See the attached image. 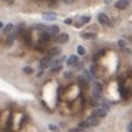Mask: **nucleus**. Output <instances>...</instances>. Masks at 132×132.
<instances>
[{
    "label": "nucleus",
    "instance_id": "obj_1",
    "mask_svg": "<svg viewBox=\"0 0 132 132\" xmlns=\"http://www.w3.org/2000/svg\"><path fill=\"white\" fill-rule=\"evenodd\" d=\"M52 56H46V57H43L41 60H40V69L41 71H44L46 68H48V66L52 65Z\"/></svg>",
    "mask_w": 132,
    "mask_h": 132
},
{
    "label": "nucleus",
    "instance_id": "obj_7",
    "mask_svg": "<svg viewBox=\"0 0 132 132\" xmlns=\"http://www.w3.org/2000/svg\"><path fill=\"white\" fill-rule=\"evenodd\" d=\"M78 62H79V57L73 54V56H69V57H68V60H66V63H68L69 66H73L75 63H78Z\"/></svg>",
    "mask_w": 132,
    "mask_h": 132
},
{
    "label": "nucleus",
    "instance_id": "obj_17",
    "mask_svg": "<svg viewBox=\"0 0 132 132\" xmlns=\"http://www.w3.org/2000/svg\"><path fill=\"white\" fill-rule=\"evenodd\" d=\"M101 107H103V109H106V110H109V109H110V103H109V101H106V100H104L103 103H101Z\"/></svg>",
    "mask_w": 132,
    "mask_h": 132
},
{
    "label": "nucleus",
    "instance_id": "obj_15",
    "mask_svg": "<svg viewBox=\"0 0 132 132\" xmlns=\"http://www.w3.org/2000/svg\"><path fill=\"white\" fill-rule=\"evenodd\" d=\"M50 38H52V35H50L48 32H43L41 34V40H43V41H48Z\"/></svg>",
    "mask_w": 132,
    "mask_h": 132
},
{
    "label": "nucleus",
    "instance_id": "obj_9",
    "mask_svg": "<svg viewBox=\"0 0 132 132\" xmlns=\"http://www.w3.org/2000/svg\"><path fill=\"white\" fill-rule=\"evenodd\" d=\"M76 21H78V22H81V25H84V24H88V22L91 21V18H90V16H79Z\"/></svg>",
    "mask_w": 132,
    "mask_h": 132
},
{
    "label": "nucleus",
    "instance_id": "obj_6",
    "mask_svg": "<svg viewBox=\"0 0 132 132\" xmlns=\"http://www.w3.org/2000/svg\"><path fill=\"white\" fill-rule=\"evenodd\" d=\"M56 41L60 43V44H63V43H68V41H69V35H68L66 32H65V34H57Z\"/></svg>",
    "mask_w": 132,
    "mask_h": 132
},
{
    "label": "nucleus",
    "instance_id": "obj_24",
    "mask_svg": "<svg viewBox=\"0 0 132 132\" xmlns=\"http://www.w3.org/2000/svg\"><path fill=\"white\" fill-rule=\"evenodd\" d=\"M118 46H119V47H125V46H126V43H125V41H123V40H119V41H118Z\"/></svg>",
    "mask_w": 132,
    "mask_h": 132
},
{
    "label": "nucleus",
    "instance_id": "obj_4",
    "mask_svg": "<svg viewBox=\"0 0 132 132\" xmlns=\"http://www.w3.org/2000/svg\"><path fill=\"white\" fill-rule=\"evenodd\" d=\"M97 21H98L100 24H103V25H107V27H110V19L106 16L104 13H98V16H97Z\"/></svg>",
    "mask_w": 132,
    "mask_h": 132
},
{
    "label": "nucleus",
    "instance_id": "obj_10",
    "mask_svg": "<svg viewBox=\"0 0 132 132\" xmlns=\"http://www.w3.org/2000/svg\"><path fill=\"white\" fill-rule=\"evenodd\" d=\"M57 54H60V48L59 47H54V48L48 50V56H57Z\"/></svg>",
    "mask_w": 132,
    "mask_h": 132
},
{
    "label": "nucleus",
    "instance_id": "obj_8",
    "mask_svg": "<svg viewBox=\"0 0 132 132\" xmlns=\"http://www.w3.org/2000/svg\"><path fill=\"white\" fill-rule=\"evenodd\" d=\"M47 32L50 34V35H56V34H59V27H56V25L48 27V28H47Z\"/></svg>",
    "mask_w": 132,
    "mask_h": 132
},
{
    "label": "nucleus",
    "instance_id": "obj_19",
    "mask_svg": "<svg viewBox=\"0 0 132 132\" xmlns=\"http://www.w3.org/2000/svg\"><path fill=\"white\" fill-rule=\"evenodd\" d=\"M78 54H81V56L85 54V48L82 47V46H78Z\"/></svg>",
    "mask_w": 132,
    "mask_h": 132
},
{
    "label": "nucleus",
    "instance_id": "obj_18",
    "mask_svg": "<svg viewBox=\"0 0 132 132\" xmlns=\"http://www.w3.org/2000/svg\"><path fill=\"white\" fill-rule=\"evenodd\" d=\"M48 129L53 131V132H59V128H57L56 125H48Z\"/></svg>",
    "mask_w": 132,
    "mask_h": 132
},
{
    "label": "nucleus",
    "instance_id": "obj_20",
    "mask_svg": "<svg viewBox=\"0 0 132 132\" xmlns=\"http://www.w3.org/2000/svg\"><path fill=\"white\" fill-rule=\"evenodd\" d=\"M24 73H27V75H31V73H32V69L27 66V68H24Z\"/></svg>",
    "mask_w": 132,
    "mask_h": 132
},
{
    "label": "nucleus",
    "instance_id": "obj_26",
    "mask_svg": "<svg viewBox=\"0 0 132 132\" xmlns=\"http://www.w3.org/2000/svg\"><path fill=\"white\" fill-rule=\"evenodd\" d=\"M69 132H81V129L76 126V128H72V129H69Z\"/></svg>",
    "mask_w": 132,
    "mask_h": 132
},
{
    "label": "nucleus",
    "instance_id": "obj_13",
    "mask_svg": "<svg viewBox=\"0 0 132 132\" xmlns=\"http://www.w3.org/2000/svg\"><path fill=\"white\" fill-rule=\"evenodd\" d=\"M84 76H85V79L88 81V82L93 81V73H91L90 71H87V69H84Z\"/></svg>",
    "mask_w": 132,
    "mask_h": 132
},
{
    "label": "nucleus",
    "instance_id": "obj_32",
    "mask_svg": "<svg viewBox=\"0 0 132 132\" xmlns=\"http://www.w3.org/2000/svg\"><path fill=\"white\" fill-rule=\"evenodd\" d=\"M3 28V22H2V21H0V29Z\"/></svg>",
    "mask_w": 132,
    "mask_h": 132
},
{
    "label": "nucleus",
    "instance_id": "obj_25",
    "mask_svg": "<svg viewBox=\"0 0 132 132\" xmlns=\"http://www.w3.org/2000/svg\"><path fill=\"white\" fill-rule=\"evenodd\" d=\"M65 24H66V25H72V19H71V18H66V19H65Z\"/></svg>",
    "mask_w": 132,
    "mask_h": 132
},
{
    "label": "nucleus",
    "instance_id": "obj_3",
    "mask_svg": "<svg viewBox=\"0 0 132 132\" xmlns=\"http://www.w3.org/2000/svg\"><path fill=\"white\" fill-rule=\"evenodd\" d=\"M87 123H88V126H97V125H100V119L95 118L94 114H91L87 118Z\"/></svg>",
    "mask_w": 132,
    "mask_h": 132
},
{
    "label": "nucleus",
    "instance_id": "obj_29",
    "mask_svg": "<svg viewBox=\"0 0 132 132\" xmlns=\"http://www.w3.org/2000/svg\"><path fill=\"white\" fill-rule=\"evenodd\" d=\"M3 2H6L7 5H13V0H3Z\"/></svg>",
    "mask_w": 132,
    "mask_h": 132
},
{
    "label": "nucleus",
    "instance_id": "obj_2",
    "mask_svg": "<svg viewBox=\"0 0 132 132\" xmlns=\"http://www.w3.org/2000/svg\"><path fill=\"white\" fill-rule=\"evenodd\" d=\"M95 116V118H98V119H103V118H106L107 116V110L106 109H103V107H97L94 110V113H93Z\"/></svg>",
    "mask_w": 132,
    "mask_h": 132
},
{
    "label": "nucleus",
    "instance_id": "obj_28",
    "mask_svg": "<svg viewBox=\"0 0 132 132\" xmlns=\"http://www.w3.org/2000/svg\"><path fill=\"white\" fill-rule=\"evenodd\" d=\"M73 2H75V0H65V3H66V5H72Z\"/></svg>",
    "mask_w": 132,
    "mask_h": 132
},
{
    "label": "nucleus",
    "instance_id": "obj_23",
    "mask_svg": "<svg viewBox=\"0 0 132 132\" xmlns=\"http://www.w3.org/2000/svg\"><path fill=\"white\" fill-rule=\"evenodd\" d=\"M65 78L71 79V78H73V73H72V72H65Z\"/></svg>",
    "mask_w": 132,
    "mask_h": 132
},
{
    "label": "nucleus",
    "instance_id": "obj_30",
    "mask_svg": "<svg viewBox=\"0 0 132 132\" xmlns=\"http://www.w3.org/2000/svg\"><path fill=\"white\" fill-rule=\"evenodd\" d=\"M128 131H129V132H132V122L129 123V125H128Z\"/></svg>",
    "mask_w": 132,
    "mask_h": 132
},
{
    "label": "nucleus",
    "instance_id": "obj_31",
    "mask_svg": "<svg viewBox=\"0 0 132 132\" xmlns=\"http://www.w3.org/2000/svg\"><path fill=\"white\" fill-rule=\"evenodd\" d=\"M104 3H106V5H110V3H112V0H104Z\"/></svg>",
    "mask_w": 132,
    "mask_h": 132
},
{
    "label": "nucleus",
    "instance_id": "obj_11",
    "mask_svg": "<svg viewBox=\"0 0 132 132\" xmlns=\"http://www.w3.org/2000/svg\"><path fill=\"white\" fill-rule=\"evenodd\" d=\"M3 32L5 34H9V32H12V29H13V25L12 24H7V25H3Z\"/></svg>",
    "mask_w": 132,
    "mask_h": 132
},
{
    "label": "nucleus",
    "instance_id": "obj_5",
    "mask_svg": "<svg viewBox=\"0 0 132 132\" xmlns=\"http://www.w3.org/2000/svg\"><path fill=\"white\" fill-rule=\"evenodd\" d=\"M128 5H129V0H118L116 3H114V6H116V9H126Z\"/></svg>",
    "mask_w": 132,
    "mask_h": 132
},
{
    "label": "nucleus",
    "instance_id": "obj_27",
    "mask_svg": "<svg viewBox=\"0 0 132 132\" xmlns=\"http://www.w3.org/2000/svg\"><path fill=\"white\" fill-rule=\"evenodd\" d=\"M72 25H75V28H81V27H82V25H81V22H78L76 19H75V24H72Z\"/></svg>",
    "mask_w": 132,
    "mask_h": 132
},
{
    "label": "nucleus",
    "instance_id": "obj_16",
    "mask_svg": "<svg viewBox=\"0 0 132 132\" xmlns=\"http://www.w3.org/2000/svg\"><path fill=\"white\" fill-rule=\"evenodd\" d=\"M78 128H79L81 131H82V129H87V128H90V126H88V123H87V120H84V122H79Z\"/></svg>",
    "mask_w": 132,
    "mask_h": 132
},
{
    "label": "nucleus",
    "instance_id": "obj_21",
    "mask_svg": "<svg viewBox=\"0 0 132 132\" xmlns=\"http://www.w3.org/2000/svg\"><path fill=\"white\" fill-rule=\"evenodd\" d=\"M44 18L50 19V21H54V19H56V15H44Z\"/></svg>",
    "mask_w": 132,
    "mask_h": 132
},
{
    "label": "nucleus",
    "instance_id": "obj_12",
    "mask_svg": "<svg viewBox=\"0 0 132 132\" xmlns=\"http://www.w3.org/2000/svg\"><path fill=\"white\" fill-rule=\"evenodd\" d=\"M59 71H62V66L60 65H52V66H50V72H52V73H57Z\"/></svg>",
    "mask_w": 132,
    "mask_h": 132
},
{
    "label": "nucleus",
    "instance_id": "obj_14",
    "mask_svg": "<svg viewBox=\"0 0 132 132\" xmlns=\"http://www.w3.org/2000/svg\"><path fill=\"white\" fill-rule=\"evenodd\" d=\"M82 37H84L85 40H93V38H95V35L93 32H85V34H82Z\"/></svg>",
    "mask_w": 132,
    "mask_h": 132
},
{
    "label": "nucleus",
    "instance_id": "obj_22",
    "mask_svg": "<svg viewBox=\"0 0 132 132\" xmlns=\"http://www.w3.org/2000/svg\"><path fill=\"white\" fill-rule=\"evenodd\" d=\"M73 66H75V69H78V71H81V69H82V66H84V65H82L81 62H78V63H75Z\"/></svg>",
    "mask_w": 132,
    "mask_h": 132
}]
</instances>
